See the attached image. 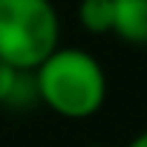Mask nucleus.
<instances>
[{
    "mask_svg": "<svg viewBox=\"0 0 147 147\" xmlns=\"http://www.w3.org/2000/svg\"><path fill=\"white\" fill-rule=\"evenodd\" d=\"M61 46V18L52 0H0V61L35 72Z\"/></svg>",
    "mask_w": 147,
    "mask_h": 147,
    "instance_id": "f03ea898",
    "label": "nucleus"
},
{
    "mask_svg": "<svg viewBox=\"0 0 147 147\" xmlns=\"http://www.w3.org/2000/svg\"><path fill=\"white\" fill-rule=\"evenodd\" d=\"M38 101L61 118H92L107 101V72L81 46H58L35 69Z\"/></svg>",
    "mask_w": 147,
    "mask_h": 147,
    "instance_id": "f257e3e1",
    "label": "nucleus"
},
{
    "mask_svg": "<svg viewBox=\"0 0 147 147\" xmlns=\"http://www.w3.org/2000/svg\"><path fill=\"white\" fill-rule=\"evenodd\" d=\"M113 38L147 46V0H113Z\"/></svg>",
    "mask_w": 147,
    "mask_h": 147,
    "instance_id": "7ed1b4c3",
    "label": "nucleus"
},
{
    "mask_svg": "<svg viewBox=\"0 0 147 147\" xmlns=\"http://www.w3.org/2000/svg\"><path fill=\"white\" fill-rule=\"evenodd\" d=\"M127 147H147V130H141L138 136H133V138L127 141Z\"/></svg>",
    "mask_w": 147,
    "mask_h": 147,
    "instance_id": "423d86ee",
    "label": "nucleus"
},
{
    "mask_svg": "<svg viewBox=\"0 0 147 147\" xmlns=\"http://www.w3.org/2000/svg\"><path fill=\"white\" fill-rule=\"evenodd\" d=\"M78 23L90 35L113 32V0H78Z\"/></svg>",
    "mask_w": 147,
    "mask_h": 147,
    "instance_id": "39448f33",
    "label": "nucleus"
},
{
    "mask_svg": "<svg viewBox=\"0 0 147 147\" xmlns=\"http://www.w3.org/2000/svg\"><path fill=\"white\" fill-rule=\"evenodd\" d=\"M32 101H38L35 72L0 61V107H29Z\"/></svg>",
    "mask_w": 147,
    "mask_h": 147,
    "instance_id": "20e7f679",
    "label": "nucleus"
}]
</instances>
